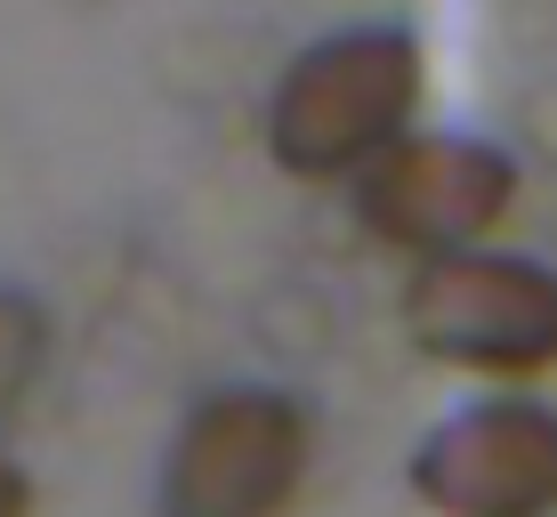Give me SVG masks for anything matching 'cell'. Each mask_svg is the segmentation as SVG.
I'll use <instances>...</instances> for the list:
<instances>
[{
	"label": "cell",
	"instance_id": "6da1fadb",
	"mask_svg": "<svg viewBox=\"0 0 557 517\" xmlns=\"http://www.w3.org/2000/svg\"><path fill=\"white\" fill-rule=\"evenodd\" d=\"M420 98H429V65H420L412 33L396 25L323 33L315 49L283 65L275 98H267V155L283 179L356 186L396 138L420 130Z\"/></svg>",
	"mask_w": 557,
	"mask_h": 517
},
{
	"label": "cell",
	"instance_id": "7a4b0ae2",
	"mask_svg": "<svg viewBox=\"0 0 557 517\" xmlns=\"http://www.w3.org/2000/svg\"><path fill=\"white\" fill-rule=\"evenodd\" d=\"M405 332L420 356L485 380H549L557 372V267L517 251H453L412 267Z\"/></svg>",
	"mask_w": 557,
	"mask_h": 517
},
{
	"label": "cell",
	"instance_id": "3957f363",
	"mask_svg": "<svg viewBox=\"0 0 557 517\" xmlns=\"http://www.w3.org/2000/svg\"><path fill=\"white\" fill-rule=\"evenodd\" d=\"M315 420L283 389H210L162 461V517H292Z\"/></svg>",
	"mask_w": 557,
	"mask_h": 517
},
{
	"label": "cell",
	"instance_id": "277c9868",
	"mask_svg": "<svg viewBox=\"0 0 557 517\" xmlns=\"http://www.w3.org/2000/svg\"><path fill=\"white\" fill-rule=\"evenodd\" d=\"M509 210H517V162L469 130H412L356 179L363 235L412 267L485 251Z\"/></svg>",
	"mask_w": 557,
	"mask_h": 517
},
{
	"label": "cell",
	"instance_id": "5b68a950",
	"mask_svg": "<svg viewBox=\"0 0 557 517\" xmlns=\"http://www.w3.org/2000/svg\"><path fill=\"white\" fill-rule=\"evenodd\" d=\"M412 493L436 517H557V405L485 396L420 436Z\"/></svg>",
	"mask_w": 557,
	"mask_h": 517
},
{
	"label": "cell",
	"instance_id": "8992f818",
	"mask_svg": "<svg viewBox=\"0 0 557 517\" xmlns=\"http://www.w3.org/2000/svg\"><path fill=\"white\" fill-rule=\"evenodd\" d=\"M41 372H49V316H41V299L0 283V429L33 405Z\"/></svg>",
	"mask_w": 557,
	"mask_h": 517
},
{
	"label": "cell",
	"instance_id": "52a82bcc",
	"mask_svg": "<svg viewBox=\"0 0 557 517\" xmlns=\"http://www.w3.org/2000/svg\"><path fill=\"white\" fill-rule=\"evenodd\" d=\"M0 517H33V485H25V469L0 453Z\"/></svg>",
	"mask_w": 557,
	"mask_h": 517
}]
</instances>
